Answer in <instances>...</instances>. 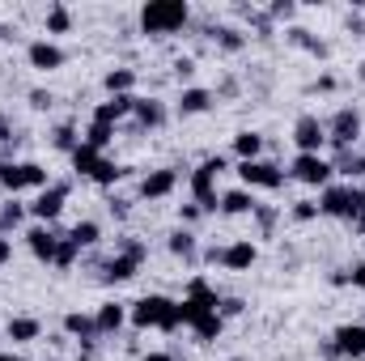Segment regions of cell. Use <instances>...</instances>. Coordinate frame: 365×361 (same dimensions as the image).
Here are the masks:
<instances>
[{"label":"cell","mask_w":365,"mask_h":361,"mask_svg":"<svg viewBox=\"0 0 365 361\" xmlns=\"http://www.w3.org/2000/svg\"><path fill=\"white\" fill-rule=\"evenodd\" d=\"M123 175H128V166H115V162L106 158V162H102V171L93 175V183H98V187H115V183L123 179Z\"/></svg>","instance_id":"39"},{"label":"cell","mask_w":365,"mask_h":361,"mask_svg":"<svg viewBox=\"0 0 365 361\" xmlns=\"http://www.w3.org/2000/svg\"><path fill=\"white\" fill-rule=\"evenodd\" d=\"M200 217H204V208H200L195 200H191V204H182V208H179V221H182V225H187V230H191V225H195Z\"/></svg>","instance_id":"42"},{"label":"cell","mask_w":365,"mask_h":361,"mask_svg":"<svg viewBox=\"0 0 365 361\" xmlns=\"http://www.w3.org/2000/svg\"><path fill=\"white\" fill-rule=\"evenodd\" d=\"M182 175H191V171H182V166H162V171H149L145 179H140V200H166V195H175V187H179Z\"/></svg>","instance_id":"9"},{"label":"cell","mask_w":365,"mask_h":361,"mask_svg":"<svg viewBox=\"0 0 365 361\" xmlns=\"http://www.w3.org/2000/svg\"><path fill=\"white\" fill-rule=\"evenodd\" d=\"M4 336H9L13 345H30V340L43 336V323H38L34 315H13V319L4 323Z\"/></svg>","instance_id":"21"},{"label":"cell","mask_w":365,"mask_h":361,"mask_svg":"<svg viewBox=\"0 0 365 361\" xmlns=\"http://www.w3.org/2000/svg\"><path fill=\"white\" fill-rule=\"evenodd\" d=\"M319 357L336 361V357H340V349H336V345H331V340H323V345H319Z\"/></svg>","instance_id":"48"},{"label":"cell","mask_w":365,"mask_h":361,"mask_svg":"<svg viewBox=\"0 0 365 361\" xmlns=\"http://www.w3.org/2000/svg\"><path fill=\"white\" fill-rule=\"evenodd\" d=\"M175 73H179V81H187V77L195 73V60H179V64H175Z\"/></svg>","instance_id":"47"},{"label":"cell","mask_w":365,"mask_h":361,"mask_svg":"<svg viewBox=\"0 0 365 361\" xmlns=\"http://www.w3.org/2000/svg\"><path fill=\"white\" fill-rule=\"evenodd\" d=\"M166 251H170L175 260H182V264H195V260H200V238H195L187 225H179V230L166 234Z\"/></svg>","instance_id":"19"},{"label":"cell","mask_w":365,"mask_h":361,"mask_svg":"<svg viewBox=\"0 0 365 361\" xmlns=\"http://www.w3.org/2000/svg\"><path fill=\"white\" fill-rule=\"evenodd\" d=\"M4 264H13V238L9 234H0V268Z\"/></svg>","instance_id":"46"},{"label":"cell","mask_w":365,"mask_h":361,"mask_svg":"<svg viewBox=\"0 0 365 361\" xmlns=\"http://www.w3.org/2000/svg\"><path fill=\"white\" fill-rule=\"evenodd\" d=\"M353 179H365V153H357V175Z\"/></svg>","instance_id":"53"},{"label":"cell","mask_w":365,"mask_h":361,"mask_svg":"<svg viewBox=\"0 0 365 361\" xmlns=\"http://www.w3.org/2000/svg\"><path fill=\"white\" fill-rule=\"evenodd\" d=\"M242 310H247V302H242V298H221V306H217V315H221V319H238Z\"/></svg>","instance_id":"41"},{"label":"cell","mask_w":365,"mask_h":361,"mask_svg":"<svg viewBox=\"0 0 365 361\" xmlns=\"http://www.w3.org/2000/svg\"><path fill=\"white\" fill-rule=\"evenodd\" d=\"M293 13H297V4H289V0H276L272 9H268V17H272V21H280V17H293Z\"/></svg>","instance_id":"44"},{"label":"cell","mask_w":365,"mask_h":361,"mask_svg":"<svg viewBox=\"0 0 365 361\" xmlns=\"http://www.w3.org/2000/svg\"><path fill=\"white\" fill-rule=\"evenodd\" d=\"M255 260H259V247H255L251 238H238V243L221 247V260H217V264H221L225 272H251Z\"/></svg>","instance_id":"13"},{"label":"cell","mask_w":365,"mask_h":361,"mask_svg":"<svg viewBox=\"0 0 365 361\" xmlns=\"http://www.w3.org/2000/svg\"><path fill=\"white\" fill-rule=\"evenodd\" d=\"M132 119H136L140 128H162V123L170 119V111H166V102H158V98H136Z\"/></svg>","instance_id":"23"},{"label":"cell","mask_w":365,"mask_h":361,"mask_svg":"<svg viewBox=\"0 0 365 361\" xmlns=\"http://www.w3.org/2000/svg\"><path fill=\"white\" fill-rule=\"evenodd\" d=\"M0 361H30V357H21V353H0Z\"/></svg>","instance_id":"54"},{"label":"cell","mask_w":365,"mask_h":361,"mask_svg":"<svg viewBox=\"0 0 365 361\" xmlns=\"http://www.w3.org/2000/svg\"><path fill=\"white\" fill-rule=\"evenodd\" d=\"M361 323H365V319H361Z\"/></svg>","instance_id":"57"},{"label":"cell","mask_w":365,"mask_h":361,"mask_svg":"<svg viewBox=\"0 0 365 361\" xmlns=\"http://www.w3.org/2000/svg\"><path fill=\"white\" fill-rule=\"evenodd\" d=\"M331 345L340 349V357H349V361L365 357V323H340L331 332Z\"/></svg>","instance_id":"15"},{"label":"cell","mask_w":365,"mask_h":361,"mask_svg":"<svg viewBox=\"0 0 365 361\" xmlns=\"http://www.w3.org/2000/svg\"><path fill=\"white\" fill-rule=\"evenodd\" d=\"M102 90L110 93V98H115V93H132L136 90V73H132V68H110V73L102 77Z\"/></svg>","instance_id":"29"},{"label":"cell","mask_w":365,"mask_h":361,"mask_svg":"<svg viewBox=\"0 0 365 361\" xmlns=\"http://www.w3.org/2000/svg\"><path fill=\"white\" fill-rule=\"evenodd\" d=\"M323 128H327V145H331V149H353V145L361 141L365 119H361L357 106H340L331 119H323Z\"/></svg>","instance_id":"4"},{"label":"cell","mask_w":365,"mask_h":361,"mask_svg":"<svg viewBox=\"0 0 365 361\" xmlns=\"http://www.w3.org/2000/svg\"><path fill=\"white\" fill-rule=\"evenodd\" d=\"M21 187H34V191L51 187V175H47V166H38V162H21Z\"/></svg>","instance_id":"34"},{"label":"cell","mask_w":365,"mask_h":361,"mask_svg":"<svg viewBox=\"0 0 365 361\" xmlns=\"http://www.w3.org/2000/svg\"><path fill=\"white\" fill-rule=\"evenodd\" d=\"M238 179H242L247 191H251V187H259V191H280L289 175H284V166H276L268 158H255V162H238Z\"/></svg>","instance_id":"5"},{"label":"cell","mask_w":365,"mask_h":361,"mask_svg":"<svg viewBox=\"0 0 365 361\" xmlns=\"http://www.w3.org/2000/svg\"><path fill=\"white\" fill-rule=\"evenodd\" d=\"M182 298L200 302L204 310H217V306H221V293L208 285V276H191V280H187V289H182Z\"/></svg>","instance_id":"25"},{"label":"cell","mask_w":365,"mask_h":361,"mask_svg":"<svg viewBox=\"0 0 365 361\" xmlns=\"http://www.w3.org/2000/svg\"><path fill=\"white\" fill-rule=\"evenodd\" d=\"M251 217L259 221V230H264V238L272 234V225H276V221H280V213H276L272 204H255V213H251Z\"/></svg>","instance_id":"40"},{"label":"cell","mask_w":365,"mask_h":361,"mask_svg":"<svg viewBox=\"0 0 365 361\" xmlns=\"http://www.w3.org/2000/svg\"><path fill=\"white\" fill-rule=\"evenodd\" d=\"M225 171H230V162H225V158L217 153V158H204V162H200V166H195V171L187 175L191 200H195V204H200L204 213H217V195H221V191H217V179H221Z\"/></svg>","instance_id":"2"},{"label":"cell","mask_w":365,"mask_h":361,"mask_svg":"<svg viewBox=\"0 0 365 361\" xmlns=\"http://www.w3.org/2000/svg\"><path fill=\"white\" fill-rule=\"evenodd\" d=\"M51 145H56L60 153H68V158H73V149L81 145V136H77V128H73V123H56V128H51Z\"/></svg>","instance_id":"31"},{"label":"cell","mask_w":365,"mask_h":361,"mask_svg":"<svg viewBox=\"0 0 365 361\" xmlns=\"http://www.w3.org/2000/svg\"><path fill=\"white\" fill-rule=\"evenodd\" d=\"M68 162H73V171H77L81 179H93V175L102 171V162H106V153H98V149H90V145L81 141V145L73 149V158H68Z\"/></svg>","instance_id":"24"},{"label":"cell","mask_w":365,"mask_h":361,"mask_svg":"<svg viewBox=\"0 0 365 361\" xmlns=\"http://www.w3.org/2000/svg\"><path fill=\"white\" fill-rule=\"evenodd\" d=\"M187 21H191L187 0H149V4H140V30L145 34H179Z\"/></svg>","instance_id":"1"},{"label":"cell","mask_w":365,"mask_h":361,"mask_svg":"<svg viewBox=\"0 0 365 361\" xmlns=\"http://www.w3.org/2000/svg\"><path fill=\"white\" fill-rule=\"evenodd\" d=\"M217 47L234 56V51H242V47H247V34H242V30H234V26H221V30H217Z\"/></svg>","instance_id":"37"},{"label":"cell","mask_w":365,"mask_h":361,"mask_svg":"<svg viewBox=\"0 0 365 361\" xmlns=\"http://www.w3.org/2000/svg\"><path fill=\"white\" fill-rule=\"evenodd\" d=\"M166 306H170L166 293H145V298H136V302L128 306V323H132V332H158Z\"/></svg>","instance_id":"6"},{"label":"cell","mask_w":365,"mask_h":361,"mask_svg":"<svg viewBox=\"0 0 365 361\" xmlns=\"http://www.w3.org/2000/svg\"><path fill=\"white\" fill-rule=\"evenodd\" d=\"M26 217H30V208H26L17 195H9V200L0 204V234H13V230L26 221Z\"/></svg>","instance_id":"28"},{"label":"cell","mask_w":365,"mask_h":361,"mask_svg":"<svg viewBox=\"0 0 365 361\" xmlns=\"http://www.w3.org/2000/svg\"><path fill=\"white\" fill-rule=\"evenodd\" d=\"M289 141H293L297 153H323V149H327V128H323L319 115H297Z\"/></svg>","instance_id":"8"},{"label":"cell","mask_w":365,"mask_h":361,"mask_svg":"<svg viewBox=\"0 0 365 361\" xmlns=\"http://www.w3.org/2000/svg\"><path fill=\"white\" fill-rule=\"evenodd\" d=\"M357 77H361V81H365V60H361V68H357Z\"/></svg>","instance_id":"55"},{"label":"cell","mask_w":365,"mask_h":361,"mask_svg":"<svg viewBox=\"0 0 365 361\" xmlns=\"http://www.w3.org/2000/svg\"><path fill=\"white\" fill-rule=\"evenodd\" d=\"M21 238H26V247H30V255H34L38 264H56V247H60L64 234H60L56 225H38V221H34Z\"/></svg>","instance_id":"10"},{"label":"cell","mask_w":365,"mask_h":361,"mask_svg":"<svg viewBox=\"0 0 365 361\" xmlns=\"http://www.w3.org/2000/svg\"><path fill=\"white\" fill-rule=\"evenodd\" d=\"M289 217H293L297 225L319 221V200H293V204H289Z\"/></svg>","instance_id":"38"},{"label":"cell","mask_w":365,"mask_h":361,"mask_svg":"<svg viewBox=\"0 0 365 361\" xmlns=\"http://www.w3.org/2000/svg\"><path fill=\"white\" fill-rule=\"evenodd\" d=\"M212 106V90H204V86H187V90H179V102H175V111H179L182 119L187 115H204Z\"/></svg>","instance_id":"22"},{"label":"cell","mask_w":365,"mask_h":361,"mask_svg":"<svg viewBox=\"0 0 365 361\" xmlns=\"http://www.w3.org/2000/svg\"><path fill=\"white\" fill-rule=\"evenodd\" d=\"M132 111H136V93H115V98H106V102L93 106V123H110V128H119Z\"/></svg>","instance_id":"14"},{"label":"cell","mask_w":365,"mask_h":361,"mask_svg":"<svg viewBox=\"0 0 365 361\" xmlns=\"http://www.w3.org/2000/svg\"><path fill=\"white\" fill-rule=\"evenodd\" d=\"M255 191H247V187H230V191H221L217 195V213L221 217H251L255 213Z\"/></svg>","instance_id":"16"},{"label":"cell","mask_w":365,"mask_h":361,"mask_svg":"<svg viewBox=\"0 0 365 361\" xmlns=\"http://www.w3.org/2000/svg\"><path fill=\"white\" fill-rule=\"evenodd\" d=\"M293 183H302V187H327V183H336V171H331V158H323V153H297L293 162H289V171H284Z\"/></svg>","instance_id":"3"},{"label":"cell","mask_w":365,"mask_h":361,"mask_svg":"<svg viewBox=\"0 0 365 361\" xmlns=\"http://www.w3.org/2000/svg\"><path fill=\"white\" fill-rule=\"evenodd\" d=\"M26 60H30V68L34 73H56V68H64V47L56 43V39H34L30 47H26Z\"/></svg>","instance_id":"11"},{"label":"cell","mask_w":365,"mask_h":361,"mask_svg":"<svg viewBox=\"0 0 365 361\" xmlns=\"http://www.w3.org/2000/svg\"><path fill=\"white\" fill-rule=\"evenodd\" d=\"M77 260H81V247H77V243H73V238L64 234V238H60V247H56V264H51V268L68 272L73 264H77Z\"/></svg>","instance_id":"35"},{"label":"cell","mask_w":365,"mask_h":361,"mask_svg":"<svg viewBox=\"0 0 365 361\" xmlns=\"http://www.w3.org/2000/svg\"><path fill=\"white\" fill-rule=\"evenodd\" d=\"M191 332H195V340H200V345H212V340H221L225 319H221L217 310H208V315H200V319H195V327H191Z\"/></svg>","instance_id":"27"},{"label":"cell","mask_w":365,"mask_h":361,"mask_svg":"<svg viewBox=\"0 0 365 361\" xmlns=\"http://www.w3.org/2000/svg\"><path fill=\"white\" fill-rule=\"evenodd\" d=\"M93 323H98L102 336H119L123 323H128V306H123V302H102V306L93 310Z\"/></svg>","instance_id":"20"},{"label":"cell","mask_w":365,"mask_h":361,"mask_svg":"<svg viewBox=\"0 0 365 361\" xmlns=\"http://www.w3.org/2000/svg\"><path fill=\"white\" fill-rule=\"evenodd\" d=\"M353 285H357V289H365V260L353 268Z\"/></svg>","instance_id":"52"},{"label":"cell","mask_w":365,"mask_h":361,"mask_svg":"<svg viewBox=\"0 0 365 361\" xmlns=\"http://www.w3.org/2000/svg\"><path fill=\"white\" fill-rule=\"evenodd\" d=\"M0 187H4L9 195L26 191V187H21V162H9V158H0Z\"/></svg>","instance_id":"33"},{"label":"cell","mask_w":365,"mask_h":361,"mask_svg":"<svg viewBox=\"0 0 365 361\" xmlns=\"http://www.w3.org/2000/svg\"><path fill=\"white\" fill-rule=\"evenodd\" d=\"M68 238H73V243H77L81 251H90V247H98V243H102V225L86 217V221H77V225L68 230Z\"/></svg>","instance_id":"30"},{"label":"cell","mask_w":365,"mask_h":361,"mask_svg":"<svg viewBox=\"0 0 365 361\" xmlns=\"http://www.w3.org/2000/svg\"><path fill=\"white\" fill-rule=\"evenodd\" d=\"M51 102H56L51 90H30V106H34V111H51Z\"/></svg>","instance_id":"43"},{"label":"cell","mask_w":365,"mask_h":361,"mask_svg":"<svg viewBox=\"0 0 365 361\" xmlns=\"http://www.w3.org/2000/svg\"><path fill=\"white\" fill-rule=\"evenodd\" d=\"M0 141H4V145H13V123H9L4 115H0Z\"/></svg>","instance_id":"50"},{"label":"cell","mask_w":365,"mask_h":361,"mask_svg":"<svg viewBox=\"0 0 365 361\" xmlns=\"http://www.w3.org/2000/svg\"><path fill=\"white\" fill-rule=\"evenodd\" d=\"M234 153H238V162H255V158L264 153V132L242 128V132L234 136Z\"/></svg>","instance_id":"26"},{"label":"cell","mask_w":365,"mask_h":361,"mask_svg":"<svg viewBox=\"0 0 365 361\" xmlns=\"http://www.w3.org/2000/svg\"><path fill=\"white\" fill-rule=\"evenodd\" d=\"M230 361H242V357H230Z\"/></svg>","instance_id":"56"},{"label":"cell","mask_w":365,"mask_h":361,"mask_svg":"<svg viewBox=\"0 0 365 361\" xmlns=\"http://www.w3.org/2000/svg\"><path fill=\"white\" fill-rule=\"evenodd\" d=\"M81 141H86L90 149H98V153H106V145L115 141V128H110V123H93V119H90V128H86V136H81Z\"/></svg>","instance_id":"32"},{"label":"cell","mask_w":365,"mask_h":361,"mask_svg":"<svg viewBox=\"0 0 365 361\" xmlns=\"http://www.w3.org/2000/svg\"><path fill=\"white\" fill-rule=\"evenodd\" d=\"M140 361H175V353H166V349H149Z\"/></svg>","instance_id":"49"},{"label":"cell","mask_w":365,"mask_h":361,"mask_svg":"<svg viewBox=\"0 0 365 361\" xmlns=\"http://www.w3.org/2000/svg\"><path fill=\"white\" fill-rule=\"evenodd\" d=\"M73 30V13L64 4H51L47 9V34H68Z\"/></svg>","instance_id":"36"},{"label":"cell","mask_w":365,"mask_h":361,"mask_svg":"<svg viewBox=\"0 0 365 361\" xmlns=\"http://www.w3.org/2000/svg\"><path fill=\"white\" fill-rule=\"evenodd\" d=\"M68 183H51V187H43L26 208H30V217L38 221V225H56V217L64 213V204H68Z\"/></svg>","instance_id":"7"},{"label":"cell","mask_w":365,"mask_h":361,"mask_svg":"<svg viewBox=\"0 0 365 361\" xmlns=\"http://www.w3.org/2000/svg\"><path fill=\"white\" fill-rule=\"evenodd\" d=\"M319 217H336V221H349V217H353L349 183H327V187L319 191Z\"/></svg>","instance_id":"12"},{"label":"cell","mask_w":365,"mask_h":361,"mask_svg":"<svg viewBox=\"0 0 365 361\" xmlns=\"http://www.w3.org/2000/svg\"><path fill=\"white\" fill-rule=\"evenodd\" d=\"M145 260H136V255H128V251H115L106 264H102V280L106 285H123V280H132L136 272H140Z\"/></svg>","instance_id":"18"},{"label":"cell","mask_w":365,"mask_h":361,"mask_svg":"<svg viewBox=\"0 0 365 361\" xmlns=\"http://www.w3.org/2000/svg\"><path fill=\"white\" fill-rule=\"evenodd\" d=\"M314 90H323V93H327V90H336V77H331V73H323V77H319V86H314Z\"/></svg>","instance_id":"51"},{"label":"cell","mask_w":365,"mask_h":361,"mask_svg":"<svg viewBox=\"0 0 365 361\" xmlns=\"http://www.w3.org/2000/svg\"><path fill=\"white\" fill-rule=\"evenodd\" d=\"M64 332H68L77 345H86V349H93V345L102 340V332H98L93 315H81V310H68V315H64Z\"/></svg>","instance_id":"17"},{"label":"cell","mask_w":365,"mask_h":361,"mask_svg":"<svg viewBox=\"0 0 365 361\" xmlns=\"http://www.w3.org/2000/svg\"><path fill=\"white\" fill-rule=\"evenodd\" d=\"M106 208H110V213H115V217H119V221H123V217H128V213H132V204H128V200H123V195H110V200H106Z\"/></svg>","instance_id":"45"}]
</instances>
